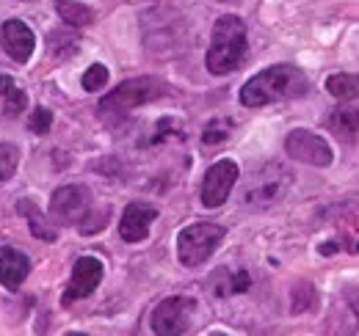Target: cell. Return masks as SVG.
I'll return each instance as SVG.
<instances>
[{
    "label": "cell",
    "mask_w": 359,
    "mask_h": 336,
    "mask_svg": "<svg viewBox=\"0 0 359 336\" xmlns=\"http://www.w3.org/2000/svg\"><path fill=\"white\" fill-rule=\"evenodd\" d=\"M100 281H102V262L97 256H81L75 262V267H72V279H69V284L64 290L61 303L64 306H72L75 300L89 298L100 287Z\"/></svg>",
    "instance_id": "obj_10"
},
{
    "label": "cell",
    "mask_w": 359,
    "mask_h": 336,
    "mask_svg": "<svg viewBox=\"0 0 359 336\" xmlns=\"http://www.w3.org/2000/svg\"><path fill=\"white\" fill-rule=\"evenodd\" d=\"M17 210L25 215V220H28V226H31V234H34V237H39V240H45V243H55V240H58L55 229L50 226V220L42 215V210H39L34 202L22 199V202H17Z\"/></svg>",
    "instance_id": "obj_16"
},
{
    "label": "cell",
    "mask_w": 359,
    "mask_h": 336,
    "mask_svg": "<svg viewBox=\"0 0 359 336\" xmlns=\"http://www.w3.org/2000/svg\"><path fill=\"white\" fill-rule=\"evenodd\" d=\"M108 226V207H102V210L97 212V210H91L83 220H81V232L83 234H94V232H100V229H105Z\"/></svg>",
    "instance_id": "obj_23"
},
{
    "label": "cell",
    "mask_w": 359,
    "mask_h": 336,
    "mask_svg": "<svg viewBox=\"0 0 359 336\" xmlns=\"http://www.w3.org/2000/svg\"><path fill=\"white\" fill-rule=\"evenodd\" d=\"M194 309L196 303L191 298H182V295H175V298H166L155 306L152 312V331L158 336H180L191 328V317H194Z\"/></svg>",
    "instance_id": "obj_7"
},
{
    "label": "cell",
    "mask_w": 359,
    "mask_h": 336,
    "mask_svg": "<svg viewBox=\"0 0 359 336\" xmlns=\"http://www.w3.org/2000/svg\"><path fill=\"white\" fill-rule=\"evenodd\" d=\"M81 83H83L86 91H100L102 85L108 83V69L102 64H91L89 69L83 72V80Z\"/></svg>",
    "instance_id": "obj_22"
},
{
    "label": "cell",
    "mask_w": 359,
    "mask_h": 336,
    "mask_svg": "<svg viewBox=\"0 0 359 336\" xmlns=\"http://www.w3.org/2000/svg\"><path fill=\"white\" fill-rule=\"evenodd\" d=\"M55 11L72 28H86L94 22V8H89L86 3H78V0H55Z\"/></svg>",
    "instance_id": "obj_17"
},
{
    "label": "cell",
    "mask_w": 359,
    "mask_h": 336,
    "mask_svg": "<svg viewBox=\"0 0 359 336\" xmlns=\"http://www.w3.org/2000/svg\"><path fill=\"white\" fill-rule=\"evenodd\" d=\"M326 127L343 141V144H351L359 138V108L354 105H340L329 113Z\"/></svg>",
    "instance_id": "obj_15"
},
{
    "label": "cell",
    "mask_w": 359,
    "mask_h": 336,
    "mask_svg": "<svg viewBox=\"0 0 359 336\" xmlns=\"http://www.w3.org/2000/svg\"><path fill=\"white\" fill-rule=\"evenodd\" d=\"M285 152H287V158H293L299 163H307V166H318V168L332 166V160H334L329 144L320 135L310 132V130H293L285 138Z\"/></svg>",
    "instance_id": "obj_8"
},
{
    "label": "cell",
    "mask_w": 359,
    "mask_h": 336,
    "mask_svg": "<svg viewBox=\"0 0 359 336\" xmlns=\"http://www.w3.org/2000/svg\"><path fill=\"white\" fill-rule=\"evenodd\" d=\"M28 273H31V256L28 253L11 248V246L0 248V284L6 290H11V293L20 290L22 281L28 279Z\"/></svg>",
    "instance_id": "obj_13"
},
{
    "label": "cell",
    "mask_w": 359,
    "mask_h": 336,
    "mask_svg": "<svg viewBox=\"0 0 359 336\" xmlns=\"http://www.w3.org/2000/svg\"><path fill=\"white\" fill-rule=\"evenodd\" d=\"M310 91L307 75L293 66V64H276L263 72H257L249 83L241 88V105L246 108H263L271 102H282V99H296L304 97Z\"/></svg>",
    "instance_id": "obj_1"
},
{
    "label": "cell",
    "mask_w": 359,
    "mask_h": 336,
    "mask_svg": "<svg viewBox=\"0 0 359 336\" xmlns=\"http://www.w3.org/2000/svg\"><path fill=\"white\" fill-rule=\"evenodd\" d=\"M238 176H241V168H238L235 160H219V163H213V166L208 168L205 179H202V204L208 210L222 207L226 199H229Z\"/></svg>",
    "instance_id": "obj_9"
},
{
    "label": "cell",
    "mask_w": 359,
    "mask_h": 336,
    "mask_svg": "<svg viewBox=\"0 0 359 336\" xmlns=\"http://www.w3.org/2000/svg\"><path fill=\"white\" fill-rule=\"evenodd\" d=\"M326 91H329L334 99H340V102H351V99L359 97V75H348V72L329 75Z\"/></svg>",
    "instance_id": "obj_19"
},
{
    "label": "cell",
    "mask_w": 359,
    "mask_h": 336,
    "mask_svg": "<svg viewBox=\"0 0 359 336\" xmlns=\"http://www.w3.org/2000/svg\"><path fill=\"white\" fill-rule=\"evenodd\" d=\"M158 210L147 202H133L128 204L122 212V220H119V237L125 243H141L149 237V226L155 223Z\"/></svg>",
    "instance_id": "obj_12"
},
{
    "label": "cell",
    "mask_w": 359,
    "mask_h": 336,
    "mask_svg": "<svg viewBox=\"0 0 359 336\" xmlns=\"http://www.w3.org/2000/svg\"><path fill=\"white\" fill-rule=\"evenodd\" d=\"M0 97L6 99V113H8V116L22 113L25 105H28L25 91L17 85V80H14L11 75H3V72H0Z\"/></svg>",
    "instance_id": "obj_18"
},
{
    "label": "cell",
    "mask_w": 359,
    "mask_h": 336,
    "mask_svg": "<svg viewBox=\"0 0 359 336\" xmlns=\"http://www.w3.org/2000/svg\"><path fill=\"white\" fill-rule=\"evenodd\" d=\"M50 127H53V113H50L47 108H36V111L31 113V130H34L36 135H45Z\"/></svg>",
    "instance_id": "obj_24"
},
{
    "label": "cell",
    "mask_w": 359,
    "mask_h": 336,
    "mask_svg": "<svg viewBox=\"0 0 359 336\" xmlns=\"http://www.w3.org/2000/svg\"><path fill=\"white\" fill-rule=\"evenodd\" d=\"M229 132H232V122L213 119L210 125L205 127V132H202V144L205 146H219V144H224L226 138H229Z\"/></svg>",
    "instance_id": "obj_20"
},
{
    "label": "cell",
    "mask_w": 359,
    "mask_h": 336,
    "mask_svg": "<svg viewBox=\"0 0 359 336\" xmlns=\"http://www.w3.org/2000/svg\"><path fill=\"white\" fill-rule=\"evenodd\" d=\"M0 44L11 61L28 64L34 55V47H36V36L22 20H6L0 25Z\"/></svg>",
    "instance_id": "obj_11"
},
{
    "label": "cell",
    "mask_w": 359,
    "mask_h": 336,
    "mask_svg": "<svg viewBox=\"0 0 359 336\" xmlns=\"http://www.w3.org/2000/svg\"><path fill=\"white\" fill-rule=\"evenodd\" d=\"M293 188V174L282 163H266L260 166L243 188V204L252 210H269L279 204Z\"/></svg>",
    "instance_id": "obj_4"
},
{
    "label": "cell",
    "mask_w": 359,
    "mask_h": 336,
    "mask_svg": "<svg viewBox=\"0 0 359 336\" xmlns=\"http://www.w3.org/2000/svg\"><path fill=\"white\" fill-rule=\"evenodd\" d=\"M224 243V226L219 223H191L180 232L177 256L185 267H199L205 259H210L216 248Z\"/></svg>",
    "instance_id": "obj_5"
},
{
    "label": "cell",
    "mask_w": 359,
    "mask_h": 336,
    "mask_svg": "<svg viewBox=\"0 0 359 336\" xmlns=\"http://www.w3.org/2000/svg\"><path fill=\"white\" fill-rule=\"evenodd\" d=\"M249 52V39H246V25L241 17L226 14L219 17L213 25V39L208 50V72L210 75H229L235 69H241V64L246 61Z\"/></svg>",
    "instance_id": "obj_2"
},
{
    "label": "cell",
    "mask_w": 359,
    "mask_h": 336,
    "mask_svg": "<svg viewBox=\"0 0 359 336\" xmlns=\"http://www.w3.org/2000/svg\"><path fill=\"white\" fill-rule=\"evenodd\" d=\"M20 163V152L14 144H0V182L11 179Z\"/></svg>",
    "instance_id": "obj_21"
},
{
    "label": "cell",
    "mask_w": 359,
    "mask_h": 336,
    "mask_svg": "<svg viewBox=\"0 0 359 336\" xmlns=\"http://www.w3.org/2000/svg\"><path fill=\"white\" fill-rule=\"evenodd\" d=\"M208 281H210V293L216 298L241 295L252 287V276L246 270H229V267H219Z\"/></svg>",
    "instance_id": "obj_14"
},
{
    "label": "cell",
    "mask_w": 359,
    "mask_h": 336,
    "mask_svg": "<svg viewBox=\"0 0 359 336\" xmlns=\"http://www.w3.org/2000/svg\"><path fill=\"white\" fill-rule=\"evenodd\" d=\"M91 212V193L83 185H64L50 199V220L61 226H81Z\"/></svg>",
    "instance_id": "obj_6"
},
{
    "label": "cell",
    "mask_w": 359,
    "mask_h": 336,
    "mask_svg": "<svg viewBox=\"0 0 359 336\" xmlns=\"http://www.w3.org/2000/svg\"><path fill=\"white\" fill-rule=\"evenodd\" d=\"M163 94H169L166 83H161L158 78H133L125 80L122 85H116L111 94H105L100 99V116L111 125H119L122 119H128L135 108L161 99Z\"/></svg>",
    "instance_id": "obj_3"
}]
</instances>
